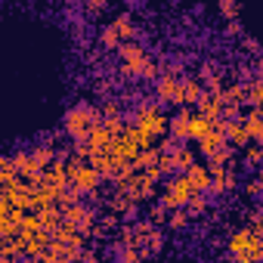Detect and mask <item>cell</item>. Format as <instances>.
<instances>
[{
	"instance_id": "obj_1",
	"label": "cell",
	"mask_w": 263,
	"mask_h": 263,
	"mask_svg": "<svg viewBox=\"0 0 263 263\" xmlns=\"http://www.w3.org/2000/svg\"><path fill=\"white\" fill-rule=\"evenodd\" d=\"M137 127V134H140V143L149 149L155 146L164 134H171V115L161 108L158 99H143L134 111V121H130Z\"/></svg>"
},
{
	"instance_id": "obj_2",
	"label": "cell",
	"mask_w": 263,
	"mask_h": 263,
	"mask_svg": "<svg viewBox=\"0 0 263 263\" xmlns=\"http://www.w3.org/2000/svg\"><path fill=\"white\" fill-rule=\"evenodd\" d=\"M102 121V111L90 102H78L65 111V121H62V130H65V137L74 140V143H84L90 137V130Z\"/></svg>"
},
{
	"instance_id": "obj_3",
	"label": "cell",
	"mask_w": 263,
	"mask_h": 263,
	"mask_svg": "<svg viewBox=\"0 0 263 263\" xmlns=\"http://www.w3.org/2000/svg\"><path fill=\"white\" fill-rule=\"evenodd\" d=\"M260 245H263L260 232L248 223V226H241V229H235V232L229 235L226 251H229L238 263H254V260H260Z\"/></svg>"
},
{
	"instance_id": "obj_4",
	"label": "cell",
	"mask_w": 263,
	"mask_h": 263,
	"mask_svg": "<svg viewBox=\"0 0 263 263\" xmlns=\"http://www.w3.org/2000/svg\"><path fill=\"white\" fill-rule=\"evenodd\" d=\"M192 195H195V186H192L189 174H183V171H180V174L164 177V183H161V204H164L167 211L186 208Z\"/></svg>"
},
{
	"instance_id": "obj_5",
	"label": "cell",
	"mask_w": 263,
	"mask_h": 263,
	"mask_svg": "<svg viewBox=\"0 0 263 263\" xmlns=\"http://www.w3.org/2000/svg\"><path fill=\"white\" fill-rule=\"evenodd\" d=\"M102 180H105V177H102V171H99L93 161H81V158L71 161V186H74L81 195H93Z\"/></svg>"
},
{
	"instance_id": "obj_6",
	"label": "cell",
	"mask_w": 263,
	"mask_h": 263,
	"mask_svg": "<svg viewBox=\"0 0 263 263\" xmlns=\"http://www.w3.org/2000/svg\"><path fill=\"white\" fill-rule=\"evenodd\" d=\"M155 99H158L161 105H171V108L186 105V99H183V78H177L174 68H167V71L155 81Z\"/></svg>"
},
{
	"instance_id": "obj_7",
	"label": "cell",
	"mask_w": 263,
	"mask_h": 263,
	"mask_svg": "<svg viewBox=\"0 0 263 263\" xmlns=\"http://www.w3.org/2000/svg\"><path fill=\"white\" fill-rule=\"evenodd\" d=\"M171 137L177 143H192V111L189 108H177L171 115Z\"/></svg>"
},
{
	"instance_id": "obj_8",
	"label": "cell",
	"mask_w": 263,
	"mask_h": 263,
	"mask_svg": "<svg viewBox=\"0 0 263 263\" xmlns=\"http://www.w3.org/2000/svg\"><path fill=\"white\" fill-rule=\"evenodd\" d=\"M211 174H214V180H211L208 195H223V192H232L238 186V177L229 167H211Z\"/></svg>"
},
{
	"instance_id": "obj_9",
	"label": "cell",
	"mask_w": 263,
	"mask_h": 263,
	"mask_svg": "<svg viewBox=\"0 0 263 263\" xmlns=\"http://www.w3.org/2000/svg\"><path fill=\"white\" fill-rule=\"evenodd\" d=\"M226 143H229V140H226V130H217V127H214L211 134H204L195 146H198V155H201V158H211V155H214L217 149H223Z\"/></svg>"
},
{
	"instance_id": "obj_10",
	"label": "cell",
	"mask_w": 263,
	"mask_h": 263,
	"mask_svg": "<svg viewBox=\"0 0 263 263\" xmlns=\"http://www.w3.org/2000/svg\"><path fill=\"white\" fill-rule=\"evenodd\" d=\"M241 121H245L248 134H251V143L263 146V111H260V105H248V115Z\"/></svg>"
},
{
	"instance_id": "obj_11",
	"label": "cell",
	"mask_w": 263,
	"mask_h": 263,
	"mask_svg": "<svg viewBox=\"0 0 263 263\" xmlns=\"http://www.w3.org/2000/svg\"><path fill=\"white\" fill-rule=\"evenodd\" d=\"M195 108H198V111H204V115H211V118H220V115H223V108H226V102H223L220 90H204V96H201V102H198Z\"/></svg>"
},
{
	"instance_id": "obj_12",
	"label": "cell",
	"mask_w": 263,
	"mask_h": 263,
	"mask_svg": "<svg viewBox=\"0 0 263 263\" xmlns=\"http://www.w3.org/2000/svg\"><path fill=\"white\" fill-rule=\"evenodd\" d=\"M186 174H189V180H192L195 192H208V189H211V180H214V174H211V167H208V164H198V161H195V164H192Z\"/></svg>"
},
{
	"instance_id": "obj_13",
	"label": "cell",
	"mask_w": 263,
	"mask_h": 263,
	"mask_svg": "<svg viewBox=\"0 0 263 263\" xmlns=\"http://www.w3.org/2000/svg\"><path fill=\"white\" fill-rule=\"evenodd\" d=\"M226 140L235 146V149H245L248 143H251V134H248V127H245V121L241 118H235V121H229V130H226Z\"/></svg>"
},
{
	"instance_id": "obj_14",
	"label": "cell",
	"mask_w": 263,
	"mask_h": 263,
	"mask_svg": "<svg viewBox=\"0 0 263 263\" xmlns=\"http://www.w3.org/2000/svg\"><path fill=\"white\" fill-rule=\"evenodd\" d=\"M204 81L201 78H183V99H186V105H198L201 102V96H204Z\"/></svg>"
},
{
	"instance_id": "obj_15",
	"label": "cell",
	"mask_w": 263,
	"mask_h": 263,
	"mask_svg": "<svg viewBox=\"0 0 263 263\" xmlns=\"http://www.w3.org/2000/svg\"><path fill=\"white\" fill-rule=\"evenodd\" d=\"M214 124H217V118H211L204 111H192V143H198L204 134H211Z\"/></svg>"
},
{
	"instance_id": "obj_16",
	"label": "cell",
	"mask_w": 263,
	"mask_h": 263,
	"mask_svg": "<svg viewBox=\"0 0 263 263\" xmlns=\"http://www.w3.org/2000/svg\"><path fill=\"white\" fill-rule=\"evenodd\" d=\"M115 53H118V59H121V62H140V59H146V56H149V53L143 50V44H137V41H124Z\"/></svg>"
},
{
	"instance_id": "obj_17",
	"label": "cell",
	"mask_w": 263,
	"mask_h": 263,
	"mask_svg": "<svg viewBox=\"0 0 263 263\" xmlns=\"http://www.w3.org/2000/svg\"><path fill=\"white\" fill-rule=\"evenodd\" d=\"M124 44V37H121V31L115 28V25H105L102 31H99V47L102 50H118Z\"/></svg>"
},
{
	"instance_id": "obj_18",
	"label": "cell",
	"mask_w": 263,
	"mask_h": 263,
	"mask_svg": "<svg viewBox=\"0 0 263 263\" xmlns=\"http://www.w3.org/2000/svg\"><path fill=\"white\" fill-rule=\"evenodd\" d=\"M245 105H263V78L245 84Z\"/></svg>"
},
{
	"instance_id": "obj_19",
	"label": "cell",
	"mask_w": 263,
	"mask_h": 263,
	"mask_svg": "<svg viewBox=\"0 0 263 263\" xmlns=\"http://www.w3.org/2000/svg\"><path fill=\"white\" fill-rule=\"evenodd\" d=\"M220 96L226 105H245V84H229L220 90Z\"/></svg>"
},
{
	"instance_id": "obj_20",
	"label": "cell",
	"mask_w": 263,
	"mask_h": 263,
	"mask_svg": "<svg viewBox=\"0 0 263 263\" xmlns=\"http://www.w3.org/2000/svg\"><path fill=\"white\" fill-rule=\"evenodd\" d=\"M232 158H235V146H232V143H226L223 149H217V152L208 158V161H211L208 167H229V161H232Z\"/></svg>"
},
{
	"instance_id": "obj_21",
	"label": "cell",
	"mask_w": 263,
	"mask_h": 263,
	"mask_svg": "<svg viewBox=\"0 0 263 263\" xmlns=\"http://www.w3.org/2000/svg\"><path fill=\"white\" fill-rule=\"evenodd\" d=\"M111 25L121 31V37H124V41H134V37H137V25H134V19H130L127 13L115 16V22H111Z\"/></svg>"
},
{
	"instance_id": "obj_22",
	"label": "cell",
	"mask_w": 263,
	"mask_h": 263,
	"mask_svg": "<svg viewBox=\"0 0 263 263\" xmlns=\"http://www.w3.org/2000/svg\"><path fill=\"white\" fill-rule=\"evenodd\" d=\"M241 155H245V164H248V167H260V164H263V146H260V143H248V146L241 149Z\"/></svg>"
},
{
	"instance_id": "obj_23",
	"label": "cell",
	"mask_w": 263,
	"mask_h": 263,
	"mask_svg": "<svg viewBox=\"0 0 263 263\" xmlns=\"http://www.w3.org/2000/svg\"><path fill=\"white\" fill-rule=\"evenodd\" d=\"M189 214L192 217H201V214H208V208H211V201H208V192H195L192 198H189Z\"/></svg>"
},
{
	"instance_id": "obj_24",
	"label": "cell",
	"mask_w": 263,
	"mask_h": 263,
	"mask_svg": "<svg viewBox=\"0 0 263 263\" xmlns=\"http://www.w3.org/2000/svg\"><path fill=\"white\" fill-rule=\"evenodd\" d=\"M217 10L223 19H238V0H217Z\"/></svg>"
},
{
	"instance_id": "obj_25",
	"label": "cell",
	"mask_w": 263,
	"mask_h": 263,
	"mask_svg": "<svg viewBox=\"0 0 263 263\" xmlns=\"http://www.w3.org/2000/svg\"><path fill=\"white\" fill-rule=\"evenodd\" d=\"M180 211H183V208H177V211L167 217V226H171V229H186V226H189V217H192V214H180Z\"/></svg>"
},
{
	"instance_id": "obj_26",
	"label": "cell",
	"mask_w": 263,
	"mask_h": 263,
	"mask_svg": "<svg viewBox=\"0 0 263 263\" xmlns=\"http://www.w3.org/2000/svg\"><path fill=\"white\" fill-rule=\"evenodd\" d=\"M155 78H158V62L149 56V59H146V65H143V81H155Z\"/></svg>"
},
{
	"instance_id": "obj_27",
	"label": "cell",
	"mask_w": 263,
	"mask_h": 263,
	"mask_svg": "<svg viewBox=\"0 0 263 263\" xmlns=\"http://www.w3.org/2000/svg\"><path fill=\"white\" fill-rule=\"evenodd\" d=\"M99 111H102V118H118V115H121V105H118V102H102Z\"/></svg>"
},
{
	"instance_id": "obj_28",
	"label": "cell",
	"mask_w": 263,
	"mask_h": 263,
	"mask_svg": "<svg viewBox=\"0 0 263 263\" xmlns=\"http://www.w3.org/2000/svg\"><path fill=\"white\" fill-rule=\"evenodd\" d=\"M245 192H248L251 198L260 195V192H263V180H260V177H257V180H248V183H245Z\"/></svg>"
},
{
	"instance_id": "obj_29",
	"label": "cell",
	"mask_w": 263,
	"mask_h": 263,
	"mask_svg": "<svg viewBox=\"0 0 263 263\" xmlns=\"http://www.w3.org/2000/svg\"><path fill=\"white\" fill-rule=\"evenodd\" d=\"M108 0H87V13H102Z\"/></svg>"
},
{
	"instance_id": "obj_30",
	"label": "cell",
	"mask_w": 263,
	"mask_h": 263,
	"mask_svg": "<svg viewBox=\"0 0 263 263\" xmlns=\"http://www.w3.org/2000/svg\"><path fill=\"white\" fill-rule=\"evenodd\" d=\"M226 31H229V34H238V22H235V19H229V25H226Z\"/></svg>"
},
{
	"instance_id": "obj_31",
	"label": "cell",
	"mask_w": 263,
	"mask_h": 263,
	"mask_svg": "<svg viewBox=\"0 0 263 263\" xmlns=\"http://www.w3.org/2000/svg\"><path fill=\"white\" fill-rule=\"evenodd\" d=\"M260 111H263V105H260Z\"/></svg>"
}]
</instances>
